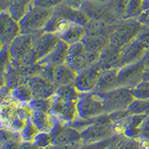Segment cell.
I'll use <instances>...</instances> for the list:
<instances>
[{"mask_svg": "<svg viewBox=\"0 0 149 149\" xmlns=\"http://www.w3.org/2000/svg\"><path fill=\"white\" fill-rule=\"evenodd\" d=\"M34 49L33 34H22L17 36L8 46V52L11 64L16 66L26 54Z\"/></svg>", "mask_w": 149, "mask_h": 149, "instance_id": "5bb4252c", "label": "cell"}, {"mask_svg": "<svg viewBox=\"0 0 149 149\" xmlns=\"http://www.w3.org/2000/svg\"><path fill=\"white\" fill-rule=\"evenodd\" d=\"M143 81H149V67H146L144 73Z\"/></svg>", "mask_w": 149, "mask_h": 149, "instance_id": "7bdbcfd3", "label": "cell"}, {"mask_svg": "<svg viewBox=\"0 0 149 149\" xmlns=\"http://www.w3.org/2000/svg\"><path fill=\"white\" fill-rule=\"evenodd\" d=\"M21 83L26 84L31 90L34 98H49L55 94L58 86L42 76L37 74L22 79Z\"/></svg>", "mask_w": 149, "mask_h": 149, "instance_id": "4fadbf2b", "label": "cell"}, {"mask_svg": "<svg viewBox=\"0 0 149 149\" xmlns=\"http://www.w3.org/2000/svg\"><path fill=\"white\" fill-rule=\"evenodd\" d=\"M138 139L140 140L142 148L144 147V144L149 145V115L145 119L140 127V134Z\"/></svg>", "mask_w": 149, "mask_h": 149, "instance_id": "d590c367", "label": "cell"}, {"mask_svg": "<svg viewBox=\"0 0 149 149\" xmlns=\"http://www.w3.org/2000/svg\"><path fill=\"white\" fill-rule=\"evenodd\" d=\"M136 39L144 43L149 49V27L143 25V27L136 37Z\"/></svg>", "mask_w": 149, "mask_h": 149, "instance_id": "f35d334b", "label": "cell"}, {"mask_svg": "<svg viewBox=\"0 0 149 149\" xmlns=\"http://www.w3.org/2000/svg\"><path fill=\"white\" fill-rule=\"evenodd\" d=\"M80 93L74 84L58 86L52 96L50 113L62 123L70 125L78 117L77 103Z\"/></svg>", "mask_w": 149, "mask_h": 149, "instance_id": "6da1fadb", "label": "cell"}, {"mask_svg": "<svg viewBox=\"0 0 149 149\" xmlns=\"http://www.w3.org/2000/svg\"><path fill=\"white\" fill-rule=\"evenodd\" d=\"M86 0H64V3L76 9H81Z\"/></svg>", "mask_w": 149, "mask_h": 149, "instance_id": "60d3db41", "label": "cell"}, {"mask_svg": "<svg viewBox=\"0 0 149 149\" xmlns=\"http://www.w3.org/2000/svg\"><path fill=\"white\" fill-rule=\"evenodd\" d=\"M127 110L132 114L149 115V99H136L132 102Z\"/></svg>", "mask_w": 149, "mask_h": 149, "instance_id": "4dcf8cb0", "label": "cell"}, {"mask_svg": "<svg viewBox=\"0 0 149 149\" xmlns=\"http://www.w3.org/2000/svg\"><path fill=\"white\" fill-rule=\"evenodd\" d=\"M81 42L87 51L102 53L110 44V36L85 34Z\"/></svg>", "mask_w": 149, "mask_h": 149, "instance_id": "d4e9b609", "label": "cell"}, {"mask_svg": "<svg viewBox=\"0 0 149 149\" xmlns=\"http://www.w3.org/2000/svg\"><path fill=\"white\" fill-rule=\"evenodd\" d=\"M54 14L61 18L74 23L86 26L90 21L88 16L81 9H76L66 3H62L54 9Z\"/></svg>", "mask_w": 149, "mask_h": 149, "instance_id": "ac0fdd59", "label": "cell"}, {"mask_svg": "<svg viewBox=\"0 0 149 149\" xmlns=\"http://www.w3.org/2000/svg\"><path fill=\"white\" fill-rule=\"evenodd\" d=\"M78 117L90 119L106 114L102 94L95 91L80 93L77 103Z\"/></svg>", "mask_w": 149, "mask_h": 149, "instance_id": "52a82bcc", "label": "cell"}, {"mask_svg": "<svg viewBox=\"0 0 149 149\" xmlns=\"http://www.w3.org/2000/svg\"><path fill=\"white\" fill-rule=\"evenodd\" d=\"M44 31L54 33L60 40L69 45L81 42L86 34L84 26L63 19L54 14L46 24Z\"/></svg>", "mask_w": 149, "mask_h": 149, "instance_id": "7a4b0ae2", "label": "cell"}, {"mask_svg": "<svg viewBox=\"0 0 149 149\" xmlns=\"http://www.w3.org/2000/svg\"><path fill=\"white\" fill-rule=\"evenodd\" d=\"M101 53L87 51L83 42H76L70 45L68 49L66 63L77 72L86 68L97 64Z\"/></svg>", "mask_w": 149, "mask_h": 149, "instance_id": "8992f818", "label": "cell"}, {"mask_svg": "<svg viewBox=\"0 0 149 149\" xmlns=\"http://www.w3.org/2000/svg\"><path fill=\"white\" fill-rule=\"evenodd\" d=\"M59 40L56 34L46 32L44 30L33 34V47L38 60L40 61L47 55L55 47Z\"/></svg>", "mask_w": 149, "mask_h": 149, "instance_id": "e0dca14e", "label": "cell"}, {"mask_svg": "<svg viewBox=\"0 0 149 149\" xmlns=\"http://www.w3.org/2000/svg\"><path fill=\"white\" fill-rule=\"evenodd\" d=\"M137 19L144 26L149 27V10H145L137 17Z\"/></svg>", "mask_w": 149, "mask_h": 149, "instance_id": "ab89813d", "label": "cell"}, {"mask_svg": "<svg viewBox=\"0 0 149 149\" xmlns=\"http://www.w3.org/2000/svg\"><path fill=\"white\" fill-rule=\"evenodd\" d=\"M84 148L107 139L116 133L107 114L101 116L95 122L81 131Z\"/></svg>", "mask_w": 149, "mask_h": 149, "instance_id": "5b68a950", "label": "cell"}, {"mask_svg": "<svg viewBox=\"0 0 149 149\" xmlns=\"http://www.w3.org/2000/svg\"><path fill=\"white\" fill-rule=\"evenodd\" d=\"M134 96L136 99H149V81H143L132 90Z\"/></svg>", "mask_w": 149, "mask_h": 149, "instance_id": "d6a6232c", "label": "cell"}, {"mask_svg": "<svg viewBox=\"0 0 149 149\" xmlns=\"http://www.w3.org/2000/svg\"><path fill=\"white\" fill-rule=\"evenodd\" d=\"M30 110L50 112L52 107V97L49 98H34L30 102L26 104Z\"/></svg>", "mask_w": 149, "mask_h": 149, "instance_id": "83f0119b", "label": "cell"}, {"mask_svg": "<svg viewBox=\"0 0 149 149\" xmlns=\"http://www.w3.org/2000/svg\"><path fill=\"white\" fill-rule=\"evenodd\" d=\"M51 134L53 136V147H83L81 131L70 125L63 124L59 120Z\"/></svg>", "mask_w": 149, "mask_h": 149, "instance_id": "ba28073f", "label": "cell"}, {"mask_svg": "<svg viewBox=\"0 0 149 149\" xmlns=\"http://www.w3.org/2000/svg\"><path fill=\"white\" fill-rule=\"evenodd\" d=\"M54 72H55V66H54L49 64H41V70L40 71L39 75L54 84Z\"/></svg>", "mask_w": 149, "mask_h": 149, "instance_id": "8d00e7d4", "label": "cell"}, {"mask_svg": "<svg viewBox=\"0 0 149 149\" xmlns=\"http://www.w3.org/2000/svg\"><path fill=\"white\" fill-rule=\"evenodd\" d=\"M90 1H93V2H102V3H108V2H110V0H90Z\"/></svg>", "mask_w": 149, "mask_h": 149, "instance_id": "f6af8a7d", "label": "cell"}, {"mask_svg": "<svg viewBox=\"0 0 149 149\" xmlns=\"http://www.w3.org/2000/svg\"><path fill=\"white\" fill-rule=\"evenodd\" d=\"M144 61H145V63H146V67H149V49H148V51L147 52V53H146V56H145Z\"/></svg>", "mask_w": 149, "mask_h": 149, "instance_id": "ee69618b", "label": "cell"}, {"mask_svg": "<svg viewBox=\"0 0 149 149\" xmlns=\"http://www.w3.org/2000/svg\"><path fill=\"white\" fill-rule=\"evenodd\" d=\"M102 70L98 64L81 70L77 74L74 85L79 93L94 91Z\"/></svg>", "mask_w": 149, "mask_h": 149, "instance_id": "9a60e30c", "label": "cell"}, {"mask_svg": "<svg viewBox=\"0 0 149 149\" xmlns=\"http://www.w3.org/2000/svg\"><path fill=\"white\" fill-rule=\"evenodd\" d=\"M145 10H149V0L142 1V11Z\"/></svg>", "mask_w": 149, "mask_h": 149, "instance_id": "b9f144b4", "label": "cell"}, {"mask_svg": "<svg viewBox=\"0 0 149 149\" xmlns=\"http://www.w3.org/2000/svg\"><path fill=\"white\" fill-rule=\"evenodd\" d=\"M54 14V9L43 8L31 3L25 15L19 21L21 34H34L44 30Z\"/></svg>", "mask_w": 149, "mask_h": 149, "instance_id": "3957f363", "label": "cell"}, {"mask_svg": "<svg viewBox=\"0 0 149 149\" xmlns=\"http://www.w3.org/2000/svg\"><path fill=\"white\" fill-rule=\"evenodd\" d=\"M118 72L119 69L102 70L94 91L98 93H105L119 87Z\"/></svg>", "mask_w": 149, "mask_h": 149, "instance_id": "603a6c76", "label": "cell"}, {"mask_svg": "<svg viewBox=\"0 0 149 149\" xmlns=\"http://www.w3.org/2000/svg\"><path fill=\"white\" fill-rule=\"evenodd\" d=\"M146 68L144 58L135 63L119 68L118 72L119 86L134 90L143 81Z\"/></svg>", "mask_w": 149, "mask_h": 149, "instance_id": "8fae6325", "label": "cell"}, {"mask_svg": "<svg viewBox=\"0 0 149 149\" xmlns=\"http://www.w3.org/2000/svg\"><path fill=\"white\" fill-rule=\"evenodd\" d=\"M148 116L146 114H130L119 127L118 134H124L127 137L138 139L141 126Z\"/></svg>", "mask_w": 149, "mask_h": 149, "instance_id": "d6986e66", "label": "cell"}, {"mask_svg": "<svg viewBox=\"0 0 149 149\" xmlns=\"http://www.w3.org/2000/svg\"><path fill=\"white\" fill-rule=\"evenodd\" d=\"M112 26L102 21L90 19V21L85 26L86 34L90 35H104L110 36L111 33Z\"/></svg>", "mask_w": 149, "mask_h": 149, "instance_id": "484cf974", "label": "cell"}, {"mask_svg": "<svg viewBox=\"0 0 149 149\" xmlns=\"http://www.w3.org/2000/svg\"><path fill=\"white\" fill-rule=\"evenodd\" d=\"M130 0H110L109 3L120 18L125 19Z\"/></svg>", "mask_w": 149, "mask_h": 149, "instance_id": "836d02e7", "label": "cell"}, {"mask_svg": "<svg viewBox=\"0 0 149 149\" xmlns=\"http://www.w3.org/2000/svg\"><path fill=\"white\" fill-rule=\"evenodd\" d=\"M143 27L137 18L122 19L112 26L110 35V44L122 48L136 39Z\"/></svg>", "mask_w": 149, "mask_h": 149, "instance_id": "277c9868", "label": "cell"}, {"mask_svg": "<svg viewBox=\"0 0 149 149\" xmlns=\"http://www.w3.org/2000/svg\"><path fill=\"white\" fill-rule=\"evenodd\" d=\"M142 148L140 140L136 138L127 137L124 135L118 142L116 148Z\"/></svg>", "mask_w": 149, "mask_h": 149, "instance_id": "e575fe53", "label": "cell"}, {"mask_svg": "<svg viewBox=\"0 0 149 149\" xmlns=\"http://www.w3.org/2000/svg\"><path fill=\"white\" fill-rule=\"evenodd\" d=\"M38 133L39 131L31 119L30 116L26 119V122H25V125L20 131L22 140L25 142H32Z\"/></svg>", "mask_w": 149, "mask_h": 149, "instance_id": "f1b7e54d", "label": "cell"}, {"mask_svg": "<svg viewBox=\"0 0 149 149\" xmlns=\"http://www.w3.org/2000/svg\"><path fill=\"white\" fill-rule=\"evenodd\" d=\"M11 95L17 101L27 104L34 98L32 92L29 86L24 83L19 84L10 91Z\"/></svg>", "mask_w": 149, "mask_h": 149, "instance_id": "4316f807", "label": "cell"}, {"mask_svg": "<svg viewBox=\"0 0 149 149\" xmlns=\"http://www.w3.org/2000/svg\"><path fill=\"white\" fill-rule=\"evenodd\" d=\"M70 45L64 41L59 40L55 47L44 58L40 60L38 63L40 64H49L57 66L66 63L68 49Z\"/></svg>", "mask_w": 149, "mask_h": 149, "instance_id": "7402d4cb", "label": "cell"}, {"mask_svg": "<svg viewBox=\"0 0 149 149\" xmlns=\"http://www.w3.org/2000/svg\"><path fill=\"white\" fill-rule=\"evenodd\" d=\"M20 34L19 21L16 20L8 10H2L0 14V37L2 47L8 46Z\"/></svg>", "mask_w": 149, "mask_h": 149, "instance_id": "7c38bea8", "label": "cell"}, {"mask_svg": "<svg viewBox=\"0 0 149 149\" xmlns=\"http://www.w3.org/2000/svg\"><path fill=\"white\" fill-rule=\"evenodd\" d=\"M121 48L110 44L102 52L98 61V66L102 70L119 69L121 67Z\"/></svg>", "mask_w": 149, "mask_h": 149, "instance_id": "ffe728a7", "label": "cell"}, {"mask_svg": "<svg viewBox=\"0 0 149 149\" xmlns=\"http://www.w3.org/2000/svg\"><path fill=\"white\" fill-rule=\"evenodd\" d=\"M100 93L103 97L106 114L117 110H127L136 99L132 90L121 86Z\"/></svg>", "mask_w": 149, "mask_h": 149, "instance_id": "9c48e42d", "label": "cell"}, {"mask_svg": "<svg viewBox=\"0 0 149 149\" xmlns=\"http://www.w3.org/2000/svg\"><path fill=\"white\" fill-rule=\"evenodd\" d=\"M143 0H130L125 19L137 18L142 12Z\"/></svg>", "mask_w": 149, "mask_h": 149, "instance_id": "1f68e13d", "label": "cell"}, {"mask_svg": "<svg viewBox=\"0 0 149 149\" xmlns=\"http://www.w3.org/2000/svg\"><path fill=\"white\" fill-rule=\"evenodd\" d=\"M77 74L78 72L66 63L55 66L54 84L58 87L63 85L74 84Z\"/></svg>", "mask_w": 149, "mask_h": 149, "instance_id": "cb8c5ba5", "label": "cell"}, {"mask_svg": "<svg viewBox=\"0 0 149 149\" xmlns=\"http://www.w3.org/2000/svg\"><path fill=\"white\" fill-rule=\"evenodd\" d=\"M148 51V49L144 43L136 38L121 48V67L135 63L142 60Z\"/></svg>", "mask_w": 149, "mask_h": 149, "instance_id": "2e32d148", "label": "cell"}, {"mask_svg": "<svg viewBox=\"0 0 149 149\" xmlns=\"http://www.w3.org/2000/svg\"><path fill=\"white\" fill-rule=\"evenodd\" d=\"M31 119L39 132L52 133L59 119L49 112L32 110Z\"/></svg>", "mask_w": 149, "mask_h": 149, "instance_id": "44dd1931", "label": "cell"}, {"mask_svg": "<svg viewBox=\"0 0 149 149\" xmlns=\"http://www.w3.org/2000/svg\"><path fill=\"white\" fill-rule=\"evenodd\" d=\"M35 148L53 147V136L51 133L39 132L32 141Z\"/></svg>", "mask_w": 149, "mask_h": 149, "instance_id": "f546056e", "label": "cell"}, {"mask_svg": "<svg viewBox=\"0 0 149 149\" xmlns=\"http://www.w3.org/2000/svg\"><path fill=\"white\" fill-rule=\"evenodd\" d=\"M63 2L64 0H33L31 4L43 8L54 9Z\"/></svg>", "mask_w": 149, "mask_h": 149, "instance_id": "74e56055", "label": "cell"}, {"mask_svg": "<svg viewBox=\"0 0 149 149\" xmlns=\"http://www.w3.org/2000/svg\"><path fill=\"white\" fill-rule=\"evenodd\" d=\"M81 9L90 19L102 21L110 25H114L122 19L117 15L109 2L102 3L86 0Z\"/></svg>", "mask_w": 149, "mask_h": 149, "instance_id": "30bf717a", "label": "cell"}]
</instances>
